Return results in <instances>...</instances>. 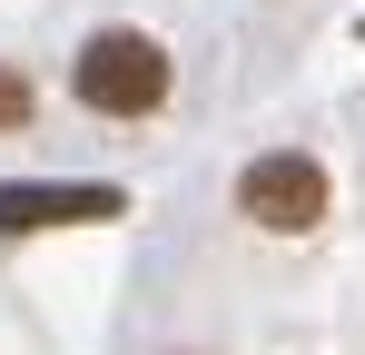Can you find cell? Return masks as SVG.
<instances>
[{"instance_id":"1","label":"cell","mask_w":365,"mask_h":355,"mask_svg":"<svg viewBox=\"0 0 365 355\" xmlns=\"http://www.w3.org/2000/svg\"><path fill=\"white\" fill-rule=\"evenodd\" d=\"M69 99L89 118H109V128H148V118H168V99H178V50L148 20H99L69 50Z\"/></svg>"},{"instance_id":"2","label":"cell","mask_w":365,"mask_h":355,"mask_svg":"<svg viewBox=\"0 0 365 355\" xmlns=\"http://www.w3.org/2000/svg\"><path fill=\"white\" fill-rule=\"evenodd\" d=\"M227 217L257 237H316L336 217V168L306 148V138H277V148H247L237 178H227Z\"/></svg>"},{"instance_id":"3","label":"cell","mask_w":365,"mask_h":355,"mask_svg":"<svg viewBox=\"0 0 365 355\" xmlns=\"http://www.w3.org/2000/svg\"><path fill=\"white\" fill-rule=\"evenodd\" d=\"M128 217V187H89V178H0V237H40V227H99Z\"/></svg>"},{"instance_id":"4","label":"cell","mask_w":365,"mask_h":355,"mask_svg":"<svg viewBox=\"0 0 365 355\" xmlns=\"http://www.w3.org/2000/svg\"><path fill=\"white\" fill-rule=\"evenodd\" d=\"M40 128V79L20 59H0V138H30Z\"/></svg>"},{"instance_id":"5","label":"cell","mask_w":365,"mask_h":355,"mask_svg":"<svg viewBox=\"0 0 365 355\" xmlns=\"http://www.w3.org/2000/svg\"><path fill=\"white\" fill-rule=\"evenodd\" d=\"M267 10H306V0H267Z\"/></svg>"}]
</instances>
